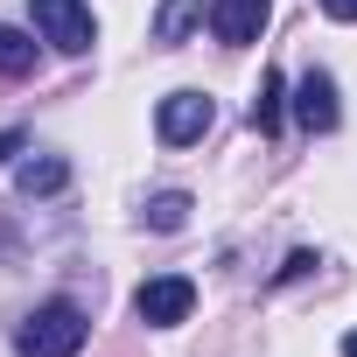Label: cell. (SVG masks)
<instances>
[{
    "label": "cell",
    "mask_w": 357,
    "mask_h": 357,
    "mask_svg": "<svg viewBox=\"0 0 357 357\" xmlns=\"http://www.w3.org/2000/svg\"><path fill=\"white\" fill-rule=\"evenodd\" d=\"M84 315H77V301H43L22 329H15V357H77L84 350Z\"/></svg>",
    "instance_id": "obj_1"
},
{
    "label": "cell",
    "mask_w": 357,
    "mask_h": 357,
    "mask_svg": "<svg viewBox=\"0 0 357 357\" xmlns=\"http://www.w3.org/2000/svg\"><path fill=\"white\" fill-rule=\"evenodd\" d=\"M29 15H36V36L63 56H84L98 43V22H91L84 0H29Z\"/></svg>",
    "instance_id": "obj_2"
},
{
    "label": "cell",
    "mask_w": 357,
    "mask_h": 357,
    "mask_svg": "<svg viewBox=\"0 0 357 357\" xmlns=\"http://www.w3.org/2000/svg\"><path fill=\"white\" fill-rule=\"evenodd\" d=\"M190 308H197V280H183V273H154V280L133 287V315L154 322V329L190 322Z\"/></svg>",
    "instance_id": "obj_3"
},
{
    "label": "cell",
    "mask_w": 357,
    "mask_h": 357,
    "mask_svg": "<svg viewBox=\"0 0 357 357\" xmlns=\"http://www.w3.org/2000/svg\"><path fill=\"white\" fill-rule=\"evenodd\" d=\"M211 119H218V105H211L204 91H168L161 112H154V133H161L168 147H190V140L211 133Z\"/></svg>",
    "instance_id": "obj_4"
},
{
    "label": "cell",
    "mask_w": 357,
    "mask_h": 357,
    "mask_svg": "<svg viewBox=\"0 0 357 357\" xmlns=\"http://www.w3.org/2000/svg\"><path fill=\"white\" fill-rule=\"evenodd\" d=\"M266 8H273V0H211V29H218V43H225V50H245V43H259V29H266Z\"/></svg>",
    "instance_id": "obj_5"
},
{
    "label": "cell",
    "mask_w": 357,
    "mask_h": 357,
    "mask_svg": "<svg viewBox=\"0 0 357 357\" xmlns=\"http://www.w3.org/2000/svg\"><path fill=\"white\" fill-rule=\"evenodd\" d=\"M294 119L308 126V133H329L343 112H336V77L329 70H301V84H294Z\"/></svg>",
    "instance_id": "obj_6"
},
{
    "label": "cell",
    "mask_w": 357,
    "mask_h": 357,
    "mask_svg": "<svg viewBox=\"0 0 357 357\" xmlns=\"http://www.w3.org/2000/svg\"><path fill=\"white\" fill-rule=\"evenodd\" d=\"M63 183H70V161H63V154H29V161L15 168V190H22V197H56Z\"/></svg>",
    "instance_id": "obj_7"
},
{
    "label": "cell",
    "mask_w": 357,
    "mask_h": 357,
    "mask_svg": "<svg viewBox=\"0 0 357 357\" xmlns=\"http://www.w3.org/2000/svg\"><path fill=\"white\" fill-rule=\"evenodd\" d=\"M197 22H204V0H161V8H154V43H168V50H175Z\"/></svg>",
    "instance_id": "obj_8"
},
{
    "label": "cell",
    "mask_w": 357,
    "mask_h": 357,
    "mask_svg": "<svg viewBox=\"0 0 357 357\" xmlns=\"http://www.w3.org/2000/svg\"><path fill=\"white\" fill-rule=\"evenodd\" d=\"M280 105H287V77L266 70L259 77V98H252V133H280Z\"/></svg>",
    "instance_id": "obj_9"
},
{
    "label": "cell",
    "mask_w": 357,
    "mask_h": 357,
    "mask_svg": "<svg viewBox=\"0 0 357 357\" xmlns=\"http://www.w3.org/2000/svg\"><path fill=\"white\" fill-rule=\"evenodd\" d=\"M29 70H36V43L0 22V77H29Z\"/></svg>",
    "instance_id": "obj_10"
},
{
    "label": "cell",
    "mask_w": 357,
    "mask_h": 357,
    "mask_svg": "<svg viewBox=\"0 0 357 357\" xmlns=\"http://www.w3.org/2000/svg\"><path fill=\"white\" fill-rule=\"evenodd\" d=\"M147 225H154V231H183V225H190V197H183V190H161V197L147 204Z\"/></svg>",
    "instance_id": "obj_11"
},
{
    "label": "cell",
    "mask_w": 357,
    "mask_h": 357,
    "mask_svg": "<svg viewBox=\"0 0 357 357\" xmlns=\"http://www.w3.org/2000/svg\"><path fill=\"white\" fill-rule=\"evenodd\" d=\"M322 15H336V22H357V0H322Z\"/></svg>",
    "instance_id": "obj_12"
},
{
    "label": "cell",
    "mask_w": 357,
    "mask_h": 357,
    "mask_svg": "<svg viewBox=\"0 0 357 357\" xmlns=\"http://www.w3.org/2000/svg\"><path fill=\"white\" fill-rule=\"evenodd\" d=\"M8 154H22V126H8V133H0V161H8Z\"/></svg>",
    "instance_id": "obj_13"
},
{
    "label": "cell",
    "mask_w": 357,
    "mask_h": 357,
    "mask_svg": "<svg viewBox=\"0 0 357 357\" xmlns=\"http://www.w3.org/2000/svg\"><path fill=\"white\" fill-rule=\"evenodd\" d=\"M343 357H357V329H350V336H343Z\"/></svg>",
    "instance_id": "obj_14"
}]
</instances>
